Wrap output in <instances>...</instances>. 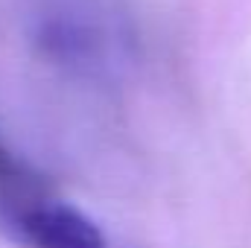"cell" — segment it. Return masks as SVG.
<instances>
[{
	"label": "cell",
	"mask_w": 251,
	"mask_h": 248,
	"mask_svg": "<svg viewBox=\"0 0 251 248\" xmlns=\"http://www.w3.org/2000/svg\"><path fill=\"white\" fill-rule=\"evenodd\" d=\"M0 222L24 248H108L94 219L50 196L44 184L0 198Z\"/></svg>",
	"instance_id": "1"
},
{
	"label": "cell",
	"mask_w": 251,
	"mask_h": 248,
	"mask_svg": "<svg viewBox=\"0 0 251 248\" xmlns=\"http://www.w3.org/2000/svg\"><path fill=\"white\" fill-rule=\"evenodd\" d=\"M41 184L44 181L24 161H18L6 149V143L0 137V198L3 196H15V193H24V190H32V187H41Z\"/></svg>",
	"instance_id": "2"
}]
</instances>
